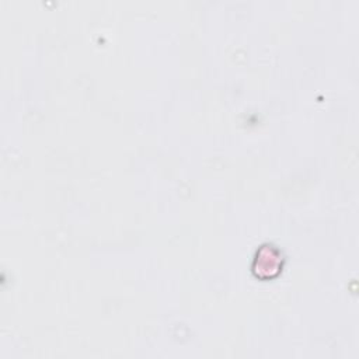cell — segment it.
Segmentation results:
<instances>
[{"label": "cell", "mask_w": 359, "mask_h": 359, "mask_svg": "<svg viewBox=\"0 0 359 359\" xmlns=\"http://www.w3.org/2000/svg\"><path fill=\"white\" fill-rule=\"evenodd\" d=\"M283 266L282 251L273 244H264L255 254L252 262L254 273L261 279L276 276Z\"/></svg>", "instance_id": "cell-1"}]
</instances>
